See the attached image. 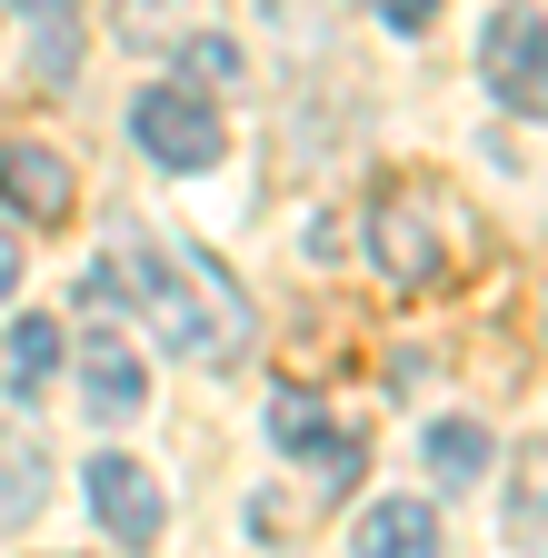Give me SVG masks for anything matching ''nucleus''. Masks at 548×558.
I'll use <instances>...</instances> for the list:
<instances>
[{
  "mask_svg": "<svg viewBox=\"0 0 548 558\" xmlns=\"http://www.w3.org/2000/svg\"><path fill=\"white\" fill-rule=\"evenodd\" d=\"M110 269H120V300L150 310V329L180 349V360L230 369L249 349V300H240V279L210 250H190V240H130Z\"/></svg>",
  "mask_w": 548,
  "mask_h": 558,
  "instance_id": "obj_1",
  "label": "nucleus"
},
{
  "mask_svg": "<svg viewBox=\"0 0 548 558\" xmlns=\"http://www.w3.org/2000/svg\"><path fill=\"white\" fill-rule=\"evenodd\" d=\"M439 220H449L439 190H419V180L379 190V209H369V250H379V269L399 279V290H429V279H449V240H439Z\"/></svg>",
  "mask_w": 548,
  "mask_h": 558,
  "instance_id": "obj_2",
  "label": "nucleus"
},
{
  "mask_svg": "<svg viewBox=\"0 0 548 558\" xmlns=\"http://www.w3.org/2000/svg\"><path fill=\"white\" fill-rule=\"evenodd\" d=\"M130 140L160 160V170H210L230 140H220V110L210 100H190V81L180 90H141L130 100Z\"/></svg>",
  "mask_w": 548,
  "mask_h": 558,
  "instance_id": "obj_3",
  "label": "nucleus"
},
{
  "mask_svg": "<svg viewBox=\"0 0 548 558\" xmlns=\"http://www.w3.org/2000/svg\"><path fill=\"white\" fill-rule=\"evenodd\" d=\"M81 488H90V519H100V529H110L120 548H150V538H160V519H170L160 478H150L141 459H130V449H100Z\"/></svg>",
  "mask_w": 548,
  "mask_h": 558,
  "instance_id": "obj_4",
  "label": "nucleus"
},
{
  "mask_svg": "<svg viewBox=\"0 0 548 558\" xmlns=\"http://www.w3.org/2000/svg\"><path fill=\"white\" fill-rule=\"evenodd\" d=\"M0 199H11L31 230H60L81 190H71V160H60L50 140H0Z\"/></svg>",
  "mask_w": 548,
  "mask_h": 558,
  "instance_id": "obj_5",
  "label": "nucleus"
},
{
  "mask_svg": "<svg viewBox=\"0 0 548 558\" xmlns=\"http://www.w3.org/2000/svg\"><path fill=\"white\" fill-rule=\"evenodd\" d=\"M538 50H548L538 0H519V11H499V21H489V90H499L519 120H538V100H548V81H538Z\"/></svg>",
  "mask_w": 548,
  "mask_h": 558,
  "instance_id": "obj_6",
  "label": "nucleus"
},
{
  "mask_svg": "<svg viewBox=\"0 0 548 558\" xmlns=\"http://www.w3.org/2000/svg\"><path fill=\"white\" fill-rule=\"evenodd\" d=\"M269 449L319 459V478H360V429H329V409L309 389H280V399H269Z\"/></svg>",
  "mask_w": 548,
  "mask_h": 558,
  "instance_id": "obj_7",
  "label": "nucleus"
},
{
  "mask_svg": "<svg viewBox=\"0 0 548 558\" xmlns=\"http://www.w3.org/2000/svg\"><path fill=\"white\" fill-rule=\"evenodd\" d=\"M81 399H90V418H141V409H150L141 349H130L110 319H100V329H90V349H81Z\"/></svg>",
  "mask_w": 548,
  "mask_h": 558,
  "instance_id": "obj_8",
  "label": "nucleus"
},
{
  "mask_svg": "<svg viewBox=\"0 0 548 558\" xmlns=\"http://www.w3.org/2000/svg\"><path fill=\"white\" fill-rule=\"evenodd\" d=\"M350 548H360V558H429V548H439V509H429V499H379V509L350 529Z\"/></svg>",
  "mask_w": 548,
  "mask_h": 558,
  "instance_id": "obj_9",
  "label": "nucleus"
},
{
  "mask_svg": "<svg viewBox=\"0 0 548 558\" xmlns=\"http://www.w3.org/2000/svg\"><path fill=\"white\" fill-rule=\"evenodd\" d=\"M40 488H50V459H40V429L21 418H0V529H21L31 509H40Z\"/></svg>",
  "mask_w": 548,
  "mask_h": 558,
  "instance_id": "obj_10",
  "label": "nucleus"
},
{
  "mask_svg": "<svg viewBox=\"0 0 548 558\" xmlns=\"http://www.w3.org/2000/svg\"><path fill=\"white\" fill-rule=\"evenodd\" d=\"M50 369H60V329L31 310V319L11 329V389H21V399H40V389H50Z\"/></svg>",
  "mask_w": 548,
  "mask_h": 558,
  "instance_id": "obj_11",
  "label": "nucleus"
},
{
  "mask_svg": "<svg viewBox=\"0 0 548 558\" xmlns=\"http://www.w3.org/2000/svg\"><path fill=\"white\" fill-rule=\"evenodd\" d=\"M429 469L439 478H478L489 469V429H478V418H439L429 429Z\"/></svg>",
  "mask_w": 548,
  "mask_h": 558,
  "instance_id": "obj_12",
  "label": "nucleus"
},
{
  "mask_svg": "<svg viewBox=\"0 0 548 558\" xmlns=\"http://www.w3.org/2000/svg\"><path fill=\"white\" fill-rule=\"evenodd\" d=\"M180 70H190L199 90H220V81H240V50H230L220 31H199V40H180Z\"/></svg>",
  "mask_w": 548,
  "mask_h": 558,
  "instance_id": "obj_13",
  "label": "nucleus"
},
{
  "mask_svg": "<svg viewBox=\"0 0 548 558\" xmlns=\"http://www.w3.org/2000/svg\"><path fill=\"white\" fill-rule=\"evenodd\" d=\"M110 21H120V40H160V31L180 21V0H120Z\"/></svg>",
  "mask_w": 548,
  "mask_h": 558,
  "instance_id": "obj_14",
  "label": "nucleus"
},
{
  "mask_svg": "<svg viewBox=\"0 0 548 558\" xmlns=\"http://www.w3.org/2000/svg\"><path fill=\"white\" fill-rule=\"evenodd\" d=\"M379 11H389V31H429V21H439V0H379Z\"/></svg>",
  "mask_w": 548,
  "mask_h": 558,
  "instance_id": "obj_15",
  "label": "nucleus"
},
{
  "mask_svg": "<svg viewBox=\"0 0 548 558\" xmlns=\"http://www.w3.org/2000/svg\"><path fill=\"white\" fill-rule=\"evenodd\" d=\"M21 290V230H0V300Z\"/></svg>",
  "mask_w": 548,
  "mask_h": 558,
  "instance_id": "obj_16",
  "label": "nucleus"
}]
</instances>
